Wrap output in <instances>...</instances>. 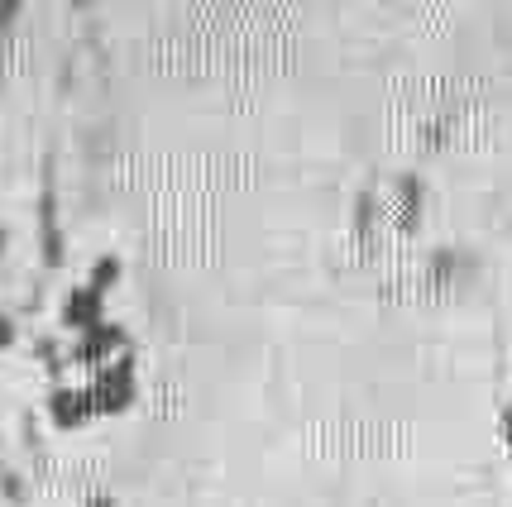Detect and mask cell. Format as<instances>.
Wrapping results in <instances>:
<instances>
[]
</instances>
